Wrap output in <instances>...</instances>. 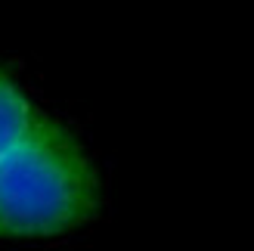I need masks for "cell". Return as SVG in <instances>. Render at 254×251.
Instances as JSON below:
<instances>
[{"instance_id":"1","label":"cell","mask_w":254,"mask_h":251,"mask_svg":"<svg viewBox=\"0 0 254 251\" xmlns=\"http://www.w3.org/2000/svg\"><path fill=\"white\" fill-rule=\"evenodd\" d=\"M96 180L81 146L41 118L0 158V239L62 236L93 214Z\"/></svg>"},{"instance_id":"2","label":"cell","mask_w":254,"mask_h":251,"mask_svg":"<svg viewBox=\"0 0 254 251\" xmlns=\"http://www.w3.org/2000/svg\"><path fill=\"white\" fill-rule=\"evenodd\" d=\"M37 121L41 118L34 115L28 96L19 90V84L6 71H0V158L16 143H22Z\"/></svg>"}]
</instances>
